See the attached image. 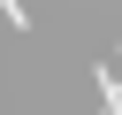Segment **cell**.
Here are the masks:
<instances>
[{
    "label": "cell",
    "mask_w": 122,
    "mask_h": 115,
    "mask_svg": "<svg viewBox=\"0 0 122 115\" xmlns=\"http://www.w3.org/2000/svg\"><path fill=\"white\" fill-rule=\"evenodd\" d=\"M92 84H99V115H122V84H114V69H107V61L92 69Z\"/></svg>",
    "instance_id": "6da1fadb"
},
{
    "label": "cell",
    "mask_w": 122,
    "mask_h": 115,
    "mask_svg": "<svg viewBox=\"0 0 122 115\" xmlns=\"http://www.w3.org/2000/svg\"><path fill=\"white\" fill-rule=\"evenodd\" d=\"M0 23H8V31H30V15H23V0H0Z\"/></svg>",
    "instance_id": "7a4b0ae2"
}]
</instances>
